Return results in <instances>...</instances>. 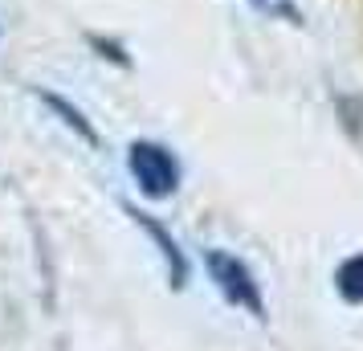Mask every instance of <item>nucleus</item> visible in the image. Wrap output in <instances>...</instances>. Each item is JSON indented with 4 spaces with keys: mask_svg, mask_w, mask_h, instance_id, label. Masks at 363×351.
Instances as JSON below:
<instances>
[{
    "mask_svg": "<svg viewBox=\"0 0 363 351\" xmlns=\"http://www.w3.org/2000/svg\"><path fill=\"white\" fill-rule=\"evenodd\" d=\"M204 269H208V278L213 286L220 290V299L237 306V311H245L249 318H257L265 323V299H262V282L253 278V269L237 257V253H225V250H208L204 253Z\"/></svg>",
    "mask_w": 363,
    "mask_h": 351,
    "instance_id": "obj_1",
    "label": "nucleus"
},
{
    "mask_svg": "<svg viewBox=\"0 0 363 351\" xmlns=\"http://www.w3.org/2000/svg\"><path fill=\"white\" fill-rule=\"evenodd\" d=\"M127 167H131L139 192L151 196V201H167L180 188V164H176V155L164 143H155V139H135L131 147H127Z\"/></svg>",
    "mask_w": 363,
    "mask_h": 351,
    "instance_id": "obj_2",
    "label": "nucleus"
},
{
    "mask_svg": "<svg viewBox=\"0 0 363 351\" xmlns=\"http://www.w3.org/2000/svg\"><path fill=\"white\" fill-rule=\"evenodd\" d=\"M127 213H131V221L143 229V233L155 241V250H160V257H164V269H167V286L172 290H184L188 286V257H184V250H180V241L167 233L160 221L151 217V213H139L135 204H127Z\"/></svg>",
    "mask_w": 363,
    "mask_h": 351,
    "instance_id": "obj_3",
    "label": "nucleus"
},
{
    "mask_svg": "<svg viewBox=\"0 0 363 351\" xmlns=\"http://www.w3.org/2000/svg\"><path fill=\"white\" fill-rule=\"evenodd\" d=\"M335 290H339L347 302L363 306V253H351L343 266L335 269Z\"/></svg>",
    "mask_w": 363,
    "mask_h": 351,
    "instance_id": "obj_4",
    "label": "nucleus"
},
{
    "mask_svg": "<svg viewBox=\"0 0 363 351\" xmlns=\"http://www.w3.org/2000/svg\"><path fill=\"white\" fill-rule=\"evenodd\" d=\"M41 99L50 102L53 111L62 115V123H66V127H74V131H78V135L86 139V143H99V135H94V127L86 123V115L78 111V106H69V102H66V99H57V94H41Z\"/></svg>",
    "mask_w": 363,
    "mask_h": 351,
    "instance_id": "obj_5",
    "label": "nucleus"
},
{
    "mask_svg": "<svg viewBox=\"0 0 363 351\" xmlns=\"http://www.w3.org/2000/svg\"><path fill=\"white\" fill-rule=\"evenodd\" d=\"M262 17L269 21H286V25H302V13H298L294 0H249Z\"/></svg>",
    "mask_w": 363,
    "mask_h": 351,
    "instance_id": "obj_6",
    "label": "nucleus"
}]
</instances>
